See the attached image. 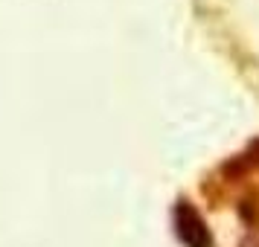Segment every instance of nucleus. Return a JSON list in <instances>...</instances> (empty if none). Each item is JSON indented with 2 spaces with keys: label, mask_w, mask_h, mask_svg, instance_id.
<instances>
[{
  "label": "nucleus",
  "mask_w": 259,
  "mask_h": 247,
  "mask_svg": "<svg viewBox=\"0 0 259 247\" xmlns=\"http://www.w3.org/2000/svg\"><path fill=\"white\" fill-rule=\"evenodd\" d=\"M172 221H175V233L184 247H212L210 227H207L201 212L189 201H178L175 212H172Z\"/></svg>",
  "instance_id": "1"
}]
</instances>
